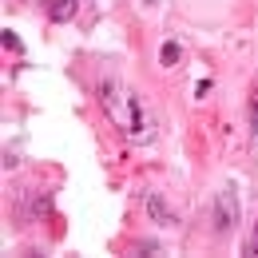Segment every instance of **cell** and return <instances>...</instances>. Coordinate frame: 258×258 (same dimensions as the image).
Returning a JSON list of instances; mask_svg holds the SVG:
<instances>
[{
	"instance_id": "8992f818",
	"label": "cell",
	"mask_w": 258,
	"mask_h": 258,
	"mask_svg": "<svg viewBox=\"0 0 258 258\" xmlns=\"http://www.w3.org/2000/svg\"><path fill=\"white\" fill-rule=\"evenodd\" d=\"M246 254H258V219H254V230H250V242H246Z\"/></svg>"
},
{
	"instance_id": "3957f363",
	"label": "cell",
	"mask_w": 258,
	"mask_h": 258,
	"mask_svg": "<svg viewBox=\"0 0 258 258\" xmlns=\"http://www.w3.org/2000/svg\"><path fill=\"white\" fill-rule=\"evenodd\" d=\"M48 16L52 20H72L76 16V0H48Z\"/></svg>"
},
{
	"instance_id": "277c9868",
	"label": "cell",
	"mask_w": 258,
	"mask_h": 258,
	"mask_svg": "<svg viewBox=\"0 0 258 258\" xmlns=\"http://www.w3.org/2000/svg\"><path fill=\"white\" fill-rule=\"evenodd\" d=\"M147 211H151L159 223H175V211H171V207H163L159 195H151V199H147Z\"/></svg>"
},
{
	"instance_id": "5b68a950",
	"label": "cell",
	"mask_w": 258,
	"mask_h": 258,
	"mask_svg": "<svg viewBox=\"0 0 258 258\" xmlns=\"http://www.w3.org/2000/svg\"><path fill=\"white\" fill-rule=\"evenodd\" d=\"M179 56H183V48H179L175 40H167V44L159 48V64L163 68H175V64H179Z\"/></svg>"
},
{
	"instance_id": "7a4b0ae2",
	"label": "cell",
	"mask_w": 258,
	"mask_h": 258,
	"mask_svg": "<svg viewBox=\"0 0 258 258\" xmlns=\"http://www.w3.org/2000/svg\"><path fill=\"white\" fill-rule=\"evenodd\" d=\"M238 226V191L234 187H223L215 195V230L219 234H230Z\"/></svg>"
},
{
	"instance_id": "52a82bcc",
	"label": "cell",
	"mask_w": 258,
	"mask_h": 258,
	"mask_svg": "<svg viewBox=\"0 0 258 258\" xmlns=\"http://www.w3.org/2000/svg\"><path fill=\"white\" fill-rule=\"evenodd\" d=\"M147 4H159V0H147Z\"/></svg>"
},
{
	"instance_id": "6da1fadb",
	"label": "cell",
	"mask_w": 258,
	"mask_h": 258,
	"mask_svg": "<svg viewBox=\"0 0 258 258\" xmlns=\"http://www.w3.org/2000/svg\"><path fill=\"white\" fill-rule=\"evenodd\" d=\"M99 103H103L107 119L123 131L127 139H135V143H147V139L155 135V131H151L155 123H151V115H147L143 99L135 96V92H127L123 84H103V88H99Z\"/></svg>"
}]
</instances>
